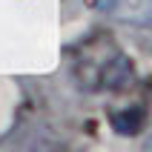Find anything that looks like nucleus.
Returning a JSON list of instances; mask_svg holds the SVG:
<instances>
[{
	"mask_svg": "<svg viewBox=\"0 0 152 152\" xmlns=\"http://www.w3.org/2000/svg\"><path fill=\"white\" fill-rule=\"evenodd\" d=\"M75 77L86 89H118L132 80V66L106 34L80 46V58L75 60Z\"/></svg>",
	"mask_w": 152,
	"mask_h": 152,
	"instance_id": "f257e3e1",
	"label": "nucleus"
},
{
	"mask_svg": "<svg viewBox=\"0 0 152 152\" xmlns=\"http://www.w3.org/2000/svg\"><path fill=\"white\" fill-rule=\"evenodd\" d=\"M101 9H109L118 17H144L149 9V0H98Z\"/></svg>",
	"mask_w": 152,
	"mask_h": 152,
	"instance_id": "f03ea898",
	"label": "nucleus"
}]
</instances>
